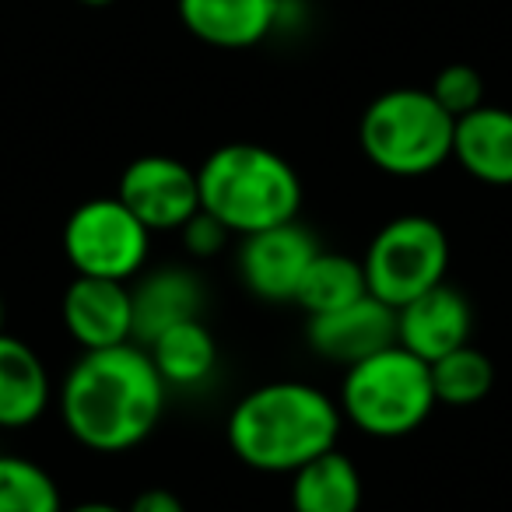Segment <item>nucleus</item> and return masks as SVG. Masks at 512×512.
I'll return each mask as SVG.
<instances>
[{
  "mask_svg": "<svg viewBox=\"0 0 512 512\" xmlns=\"http://www.w3.org/2000/svg\"><path fill=\"white\" fill-rule=\"evenodd\" d=\"M165 390L141 344L85 351L60 386V418L71 439L92 453H127L158 428Z\"/></svg>",
  "mask_w": 512,
  "mask_h": 512,
  "instance_id": "obj_1",
  "label": "nucleus"
},
{
  "mask_svg": "<svg viewBox=\"0 0 512 512\" xmlns=\"http://www.w3.org/2000/svg\"><path fill=\"white\" fill-rule=\"evenodd\" d=\"M344 414L313 383L278 379L242 393L228 414V446L260 474H295L316 456L337 449Z\"/></svg>",
  "mask_w": 512,
  "mask_h": 512,
  "instance_id": "obj_2",
  "label": "nucleus"
},
{
  "mask_svg": "<svg viewBox=\"0 0 512 512\" xmlns=\"http://www.w3.org/2000/svg\"><path fill=\"white\" fill-rule=\"evenodd\" d=\"M200 211L246 239L299 218L302 179L285 155L253 141L221 144L200 162Z\"/></svg>",
  "mask_w": 512,
  "mask_h": 512,
  "instance_id": "obj_3",
  "label": "nucleus"
},
{
  "mask_svg": "<svg viewBox=\"0 0 512 512\" xmlns=\"http://www.w3.org/2000/svg\"><path fill=\"white\" fill-rule=\"evenodd\" d=\"M344 421L372 439H404L418 432L439 407L428 362L400 344L348 365L341 379Z\"/></svg>",
  "mask_w": 512,
  "mask_h": 512,
  "instance_id": "obj_4",
  "label": "nucleus"
},
{
  "mask_svg": "<svg viewBox=\"0 0 512 512\" xmlns=\"http://www.w3.org/2000/svg\"><path fill=\"white\" fill-rule=\"evenodd\" d=\"M453 127L428 88H390L365 106L358 144L386 176L421 179L453 158Z\"/></svg>",
  "mask_w": 512,
  "mask_h": 512,
  "instance_id": "obj_5",
  "label": "nucleus"
},
{
  "mask_svg": "<svg viewBox=\"0 0 512 512\" xmlns=\"http://www.w3.org/2000/svg\"><path fill=\"white\" fill-rule=\"evenodd\" d=\"M369 295L400 309L446 281L449 239L446 228L425 214H400L369 239L362 256Z\"/></svg>",
  "mask_w": 512,
  "mask_h": 512,
  "instance_id": "obj_6",
  "label": "nucleus"
},
{
  "mask_svg": "<svg viewBox=\"0 0 512 512\" xmlns=\"http://www.w3.org/2000/svg\"><path fill=\"white\" fill-rule=\"evenodd\" d=\"M60 246L74 274L127 285L148 264L151 232L120 197H92L67 214Z\"/></svg>",
  "mask_w": 512,
  "mask_h": 512,
  "instance_id": "obj_7",
  "label": "nucleus"
},
{
  "mask_svg": "<svg viewBox=\"0 0 512 512\" xmlns=\"http://www.w3.org/2000/svg\"><path fill=\"white\" fill-rule=\"evenodd\" d=\"M116 197L151 235L179 232L200 211L197 169L172 155H141L123 169Z\"/></svg>",
  "mask_w": 512,
  "mask_h": 512,
  "instance_id": "obj_8",
  "label": "nucleus"
},
{
  "mask_svg": "<svg viewBox=\"0 0 512 512\" xmlns=\"http://www.w3.org/2000/svg\"><path fill=\"white\" fill-rule=\"evenodd\" d=\"M320 249V239L295 218L288 225L246 235L235 264L249 295L264 302H292L302 274Z\"/></svg>",
  "mask_w": 512,
  "mask_h": 512,
  "instance_id": "obj_9",
  "label": "nucleus"
},
{
  "mask_svg": "<svg viewBox=\"0 0 512 512\" xmlns=\"http://www.w3.org/2000/svg\"><path fill=\"white\" fill-rule=\"evenodd\" d=\"M306 341L323 362L348 369V365L397 344V309L386 306L376 295H362L351 306L309 316Z\"/></svg>",
  "mask_w": 512,
  "mask_h": 512,
  "instance_id": "obj_10",
  "label": "nucleus"
},
{
  "mask_svg": "<svg viewBox=\"0 0 512 512\" xmlns=\"http://www.w3.org/2000/svg\"><path fill=\"white\" fill-rule=\"evenodd\" d=\"M60 320L81 351H102L134 341V302L123 281L74 278L60 299Z\"/></svg>",
  "mask_w": 512,
  "mask_h": 512,
  "instance_id": "obj_11",
  "label": "nucleus"
},
{
  "mask_svg": "<svg viewBox=\"0 0 512 512\" xmlns=\"http://www.w3.org/2000/svg\"><path fill=\"white\" fill-rule=\"evenodd\" d=\"M470 334H474V309L463 292L446 281L397 309V344L428 365L470 344Z\"/></svg>",
  "mask_w": 512,
  "mask_h": 512,
  "instance_id": "obj_12",
  "label": "nucleus"
},
{
  "mask_svg": "<svg viewBox=\"0 0 512 512\" xmlns=\"http://www.w3.org/2000/svg\"><path fill=\"white\" fill-rule=\"evenodd\" d=\"M179 22L214 50H249L274 32L281 0H176Z\"/></svg>",
  "mask_w": 512,
  "mask_h": 512,
  "instance_id": "obj_13",
  "label": "nucleus"
},
{
  "mask_svg": "<svg viewBox=\"0 0 512 512\" xmlns=\"http://www.w3.org/2000/svg\"><path fill=\"white\" fill-rule=\"evenodd\" d=\"M130 288L134 302V344H151L158 334L186 320H200L204 309V285L186 267H158V271L137 274Z\"/></svg>",
  "mask_w": 512,
  "mask_h": 512,
  "instance_id": "obj_14",
  "label": "nucleus"
},
{
  "mask_svg": "<svg viewBox=\"0 0 512 512\" xmlns=\"http://www.w3.org/2000/svg\"><path fill=\"white\" fill-rule=\"evenodd\" d=\"M453 158L484 186H512V109L488 106L460 116L453 127Z\"/></svg>",
  "mask_w": 512,
  "mask_h": 512,
  "instance_id": "obj_15",
  "label": "nucleus"
},
{
  "mask_svg": "<svg viewBox=\"0 0 512 512\" xmlns=\"http://www.w3.org/2000/svg\"><path fill=\"white\" fill-rule=\"evenodd\" d=\"M53 386L43 358L25 341L0 334V428H29L50 407Z\"/></svg>",
  "mask_w": 512,
  "mask_h": 512,
  "instance_id": "obj_16",
  "label": "nucleus"
},
{
  "mask_svg": "<svg viewBox=\"0 0 512 512\" xmlns=\"http://www.w3.org/2000/svg\"><path fill=\"white\" fill-rule=\"evenodd\" d=\"M295 512H358L362 509V474L341 449L316 456L292 474Z\"/></svg>",
  "mask_w": 512,
  "mask_h": 512,
  "instance_id": "obj_17",
  "label": "nucleus"
},
{
  "mask_svg": "<svg viewBox=\"0 0 512 512\" xmlns=\"http://www.w3.org/2000/svg\"><path fill=\"white\" fill-rule=\"evenodd\" d=\"M144 351L155 362L162 383L172 386V390L200 386L218 365V344H214L211 330L204 327V320L176 323L165 334H158L151 344H144Z\"/></svg>",
  "mask_w": 512,
  "mask_h": 512,
  "instance_id": "obj_18",
  "label": "nucleus"
},
{
  "mask_svg": "<svg viewBox=\"0 0 512 512\" xmlns=\"http://www.w3.org/2000/svg\"><path fill=\"white\" fill-rule=\"evenodd\" d=\"M362 295H369L362 260L320 249V253L313 256V264L306 267V274H302L292 302L306 309L309 316H316V313L351 306V302H358Z\"/></svg>",
  "mask_w": 512,
  "mask_h": 512,
  "instance_id": "obj_19",
  "label": "nucleus"
},
{
  "mask_svg": "<svg viewBox=\"0 0 512 512\" xmlns=\"http://www.w3.org/2000/svg\"><path fill=\"white\" fill-rule=\"evenodd\" d=\"M428 372H432L435 400L446 407H474L495 386V365L474 344H463V348L442 355L439 362L428 365Z\"/></svg>",
  "mask_w": 512,
  "mask_h": 512,
  "instance_id": "obj_20",
  "label": "nucleus"
},
{
  "mask_svg": "<svg viewBox=\"0 0 512 512\" xmlns=\"http://www.w3.org/2000/svg\"><path fill=\"white\" fill-rule=\"evenodd\" d=\"M64 495L46 467L0 453V512H64Z\"/></svg>",
  "mask_w": 512,
  "mask_h": 512,
  "instance_id": "obj_21",
  "label": "nucleus"
},
{
  "mask_svg": "<svg viewBox=\"0 0 512 512\" xmlns=\"http://www.w3.org/2000/svg\"><path fill=\"white\" fill-rule=\"evenodd\" d=\"M428 92H432V99L439 102L453 120H460V116L484 106V78H481V71L470 64H446L435 74Z\"/></svg>",
  "mask_w": 512,
  "mask_h": 512,
  "instance_id": "obj_22",
  "label": "nucleus"
},
{
  "mask_svg": "<svg viewBox=\"0 0 512 512\" xmlns=\"http://www.w3.org/2000/svg\"><path fill=\"white\" fill-rule=\"evenodd\" d=\"M179 232H183V246L190 249V256H200V260L218 256L221 249H225L228 235H232L218 218H211L207 211H197L183 228H179Z\"/></svg>",
  "mask_w": 512,
  "mask_h": 512,
  "instance_id": "obj_23",
  "label": "nucleus"
},
{
  "mask_svg": "<svg viewBox=\"0 0 512 512\" xmlns=\"http://www.w3.org/2000/svg\"><path fill=\"white\" fill-rule=\"evenodd\" d=\"M127 512H186L179 495H172L169 488H148L127 505Z\"/></svg>",
  "mask_w": 512,
  "mask_h": 512,
  "instance_id": "obj_24",
  "label": "nucleus"
},
{
  "mask_svg": "<svg viewBox=\"0 0 512 512\" xmlns=\"http://www.w3.org/2000/svg\"><path fill=\"white\" fill-rule=\"evenodd\" d=\"M64 512H127V509H120V505H113V502H78V505H71V509H64Z\"/></svg>",
  "mask_w": 512,
  "mask_h": 512,
  "instance_id": "obj_25",
  "label": "nucleus"
},
{
  "mask_svg": "<svg viewBox=\"0 0 512 512\" xmlns=\"http://www.w3.org/2000/svg\"><path fill=\"white\" fill-rule=\"evenodd\" d=\"M78 4H85V8H109L116 0H78Z\"/></svg>",
  "mask_w": 512,
  "mask_h": 512,
  "instance_id": "obj_26",
  "label": "nucleus"
},
{
  "mask_svg": "<svg viewBox=\"0 0 512 512\" xmlns=\"http://www.w3.org/2000/svg\"><path fill=\"white\" fill-rule=\"evenodd\" d=\"M4 320H8V302H4V295H0V334H4Z\"/></svg>",
  "mask_w": 512,
  "mask_h": 512,
  "instance_id": "obj_27",
  "label": "nucleus"
}]
</instances>
